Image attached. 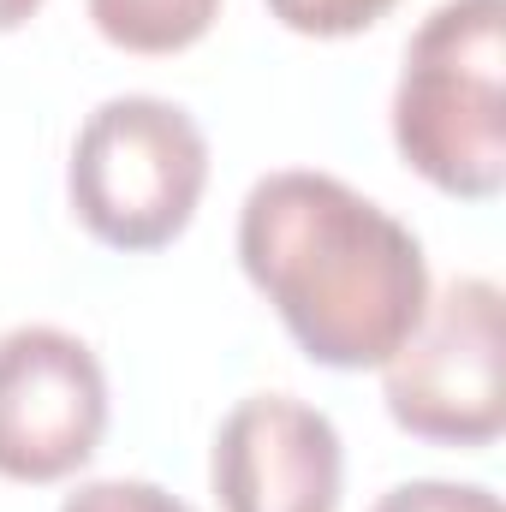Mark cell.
Returning a JSON list of instances; mask_svg holds the SVG:
<instances>
[{"label": "cell", "instance_id": "cell-1", "mask_svg": "<svg viewBox=\"0 0 506 512\" xmlns=\"http://www.w3.org/2000/svg\"><path fill=\"white\" fill-rule=\"evenodd\" d=\"M239 262L304 358L328 370H381L435 298L417 233L346 179L310 167L251 185Z\"/></svg>", "mask_w": 506, "mask_h": 512}, {"label": "cell", "instance_id": "cell-6", "mask_svg": "<svg viewBox=\"0 0 506 512\" xmlns=\"http://www.w3.org/2000/svg\"><path fill=\"white\" fill-rule=\"evenodd\" d=\"M209 483L221 512H340V429L328 411L292 393H251L215 429Z\"/></svg>", "mask_w": 506, "mask_h": 512}, {"label": "cell", "instance_id": "cell-8", "mask_svg": "<svg viewBox=\"0 0 506 512\" xmlns=\"http://www.w3.org/2000/svg\"><path fill=\"white\" fill-rule=\"evenodd\" d=\"M393 6H399V0H268V12H274L286 30H298V36H322V42L370 30V24H381Z\"/></svg>", "mask_w": 506, "mask_h": 512}, {"label": "cell", "instance_id": "cell-10", "mask_svg": "<svg viewBox=\"0 0 506 512\" xmlns=\"http://www.w3.org/2000/svg\"><path fill=\"white\" fill-rule=\"evenodd\" d=\"M60 512H197V507L179 501L161 483H143V477H102V483H84L78 495H66Z\"/></svg>", "mask_w": 506, "mask_h": 512}, {"label": "cell", "instance_id": "cell-9", "mask_svg": "<svg viewBox=\"0 0 506 512\" xmlns=\"http://www.w3.org/2000/svg\"><path fill=\"white\" fill-rule=\"evenodd\" d=\"M370 512H501V495L483 483H447V477H417L387 489Z\"/></svg>", "mask_w": 506, "mask_h": 512}, {"label": "cell", "instance_id": "cell-3", "mask_svg": "<svg viewBox=\"0 0 506 512\" xmlns=\"http://www.w3.org/2000/svg\"><path fill=\"white\" fill-rule=\"evenodd\" d=\"M209 185V137L161 96H108L72 143L66 197L84 233L108 251L173 245Z\"/></svg>", "mask_w": 506, "mask_h": 512}, {"label": "cell", "instance_id": "cell-11", "mask_svg": "<svg viewBox=\"0 0 506 512\" xmlns=\"http://www.w3.org/2000/svg\"><path fill=\"white\" fill-rule=\"evenodd\" d=\"M36 12H42V0H0V36L18 30V24H30Z\"/></svg>", "mask_w": 506, "mask_h": 512}, {"label": "cell", "instance_id": "cell-7", "mask_svg": "<svg viewBox=\"0 0 506 512\" xmlns=\"http://www.w3.org/2000/svg\"><path fill=\"white\" fill-rule=\"evenodd\" d=\"M221 0H90L96 30L126 54H179L209 36Z\"/></svg>", "mask_w": 506, "mask_h": 512}, {"label": "cell", "instance_id": "cell-4", "mask_svg": "<svg viewBox=\"0 0 506 512\" xmlns=\"http://www.w3.org/2000/svg\"><path fill=\"white\" fill-rule=\"evenodd\" d=\"M387 417L435 447H495L506 429L501 382V286L459 274L429 298L411 340L381 364Z\"/></svg>", "mask_w": 506, "mask_h": 512}, {"label": "cell", "instance_id": "cell-5", "mask_svg": "<svg viewBox=\"0 0 506 512\" xmlns=\"http://www.w3.org/2000/svg\"><path fill=\"white\" fill-rule=\"evenodd\" d=\"M108 435L102 358L48 322L0 334V477L6 483H66L96 459Z\"/></svg>", "mask_w": 506, "mask_h": 512}, {"label": "cell", "instance_id": "cell-2", "mask_svg": "<svg viewBox=\"0 0 506 512\" xmlns=\"http://www.w3.org/2000/svg\"><path fill=\"white\" fill-rule=\"evenodd\" d=\"M393 149L447 197H501L506 0H441L417 24L393 84Z\"/></svg>", "mask_w": 506, "mask_h": 512}]
</instances>
